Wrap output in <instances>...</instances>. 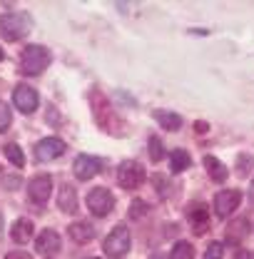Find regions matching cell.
<instances>
[{
	"mask_svg": "<svg viewBox=\"0 0 254 259\" xmlns=\"http://www.w3.org/2000/svg\"><path fill=\"white\" fill-rule=\"evenodd\" d=\"M28 30H30V20L23 13H8V15L0 18V32H3V37L8 42H15V40L25 37Z\"/></svg>",
	"mask_w": 254,
	"mask_h": 259,
	"instance_id": "1",
	"label": "cell"
},
{
	"mask_svg": "<svg viewBox=\"0 0 254 259\" xmlns=\"http://www.w3.org/2000/svg\"><path fill=\"white\" fill-rule=\"evenodd\" d=\"M50 53L43 48V45H28L25 50H23V55H20V65H23V70L28 72V75H40L48 65H50Z\"/></svg>",
	"mask_w": 254,
	"mask_h": 259,
	"instance_id": "2",
	"label": "cell"
},
{
	"mask_svg": "<svg viewBox=\"0 0 254 259\" xmlns=\"http://www.w3.org/2000/svg\"><path fill=\"white\" fill-rule=\"evenodd\" d=\"M130 244H132V239H130L127 227H115V229L107 234V239H105L102 247H105V254H107V257L120 259L130 252Z\"/></svg>",
	"mask_w": 254,
	"mask_h": 259,
	"instance_id": "3",
	"label": "cell"
},
{
	"mask_svg": "<svg viewBox=\"0 0 254 259\" xmlns=\"http://www.w3.org/2000/svg\"><path fill=\"white\" fill-rule=\"evenodd\" d=\"M117 182L122 190H137L145 182V167L140 162H122L117 167Z\"/></svg>",
	"mask_w": 254,
	"mask_h": 259,
	"instance_id": "4",
	"label": "cell"
},
{
	"mask_svg": "<svg viewBox=\"0 0 254 259\" xmlns=\"http://www.w3.org/2000/svg\"><path fill=\"white\" fill-rule=\"evenodd\" d=\"M88 207H90L93 214L105 217V214L112 212V207H115V197H112L110 190H105V187H95V190H90V194H88Z\"/></svg>",
	"mask_w": 254,
	"mask_h": 259,
	"instance_id": "5",
	"label": "cell"
},
{
	"mask_svg": "<svg viewBox=\"0 0 254 259\" xmlns=\"http://www.w3.org/2000/svg\"><path fill=\"white\" fill-rule=\"evenodd\" d=\"M239 202H242V192H239V190H224V192H217V197H215V212H217V217L227 220L232 212H237Z\"/></svg>",
	"mask_w": 254,
	"mask_h": 259,
	"instance_id": "6",
	"label": "cell"
},
{
	"mask_svg": "<svg viewBox=\"0 0 254 259\" xmlns=\"http://www.w3.org/2000/svg\"><path fill=\"white\" fill-rule=\"evenodd\" d=\"M50 192H53V177L50 175H37L28 185V197L35 204H45L50 199Z\"/></svg>",
	"mask_w": 254,
	"mask_h": 259,
	"instance_id": "7",
	"label": "cell"
},
{
	"mask_svg": "<svg viewBox=\"0 0 254 259\" xmlns=\"http://www.w3.org/2000/svg\"><path fill=\"white\" fill-rule=\"evenodd\" d=\"M102 164L105 162L100 160V157H93V155H80L75 164H72V172H75V177L77 180H93L97 172L102 169Z\"/></svg>",
	"mask_w": 254,
	"mask_h": 259,
	"instance_id": "8",
	"label": "cell"
},
{
	"mask_svg": "<svg viewBox=\"0 0 254 259\" xmlns=\"http://www.w3.org/2000/svg\"><path fill=\"white\" fill-rule=\"evenodd\" d=\"M65 150H67V147H65L63 140H58V137H45V140L37 142L35 155H37V160L40 162H50V160H58Z\"/></svg>",
	"mask_w": 254,
	"mask_h": 259,
	"instance_id": "9",
	"label": "cell"
},
{
	"mask_svg": "<svg viewBox=\"0 0 254 259\" xmlns=\"http://www.w3.org/2000/svg\"><path fill=\"white\" fill-rule=\"evenodd\" d=\"M35 249H37L43 257H55V254L60 252V234L53 232V229L40 232V237L35 239Z\"/></svg>",
	"mask_w": 254,
	"mask_h": 259,
	"instance_id": "10",
	"label": "cell"
},
{
	"mask_svg": "<svg viewBox=\"0 0 254 259\" xmlns=\"http://www.w3.org/2000/svg\"><path fill=\"white\" fill-rule=\"evenodd\" d=\"M13 100H15V107L25 115H30L32 110L37 107V93L28 88V85H18L15 93H13Z\"/></svg>",
	"mask_w": 254,
	"mask_h": 259,
	"instance_id": "11",
	"label": "cell"
},
{
	"mask_svg": "<svg viewBox=\"0 0 254 259\" xmlns=\"http://www.w3.org/2000/svg\"><path fill=\"white\" fill-rule=\"evenodd\" d=\"M67 234H70V239L77 242V244H88V242L95 239V229H93V225H88V222H75V225H70Z\"/></svg>",
	"mask_w": 254,
	"mask_h": 259,
	"instance_id": "12",
	"label": "cell"
},
{
	"mask_svg": "<svg viewBox=\"0 0 254 259\" xmlns=\"http://www.w3.org/2000/svg\"><path fill=\"white\" fill-rule=\"evenodd\" d=\"M58 207H60L63 212H67V214H75V212H77V192H75V187H70V185H63V187H60Z\"/></svg>",
	"mask_w": 254,
	"mask_h": 259,
	"instance_id": "13",
	"label": "cell"
},
{
	"mask_svg": "<svg viewBox=\"0 0 254 259\" xmlns=\"http://www.w3.org/2000/svg\"><path fill=\"white\" fill-rule=\"evenodd\" d=\"M249 229H252V225H249V220H234L232 225L227 227V242H232V244H239L247 234H249Z\"/></svg>",
	"mask_w": 254,
	"mask_h": 259,
	"instance_id": "14",
	"label": "cell"
},
{
	"mask_svg": "<svg viewBox=\"0 0 254 259\" xmlns=\"http://www.w3.org/2000/svg\"><path fill=\"white\" fill-rule=\"evenodd\" d=\"M204 169L209 172V177H212L215 182H224V180H227V175H229V172H227V167H224L217 157H212V155H207V157H204Z\"/></svg>",
	"mask_w": 254,
	"mask_h": 259,
	"instance_id": "15",
	"label": "cell"
},
{
	"mask_svg": "<svg viewBox=\"0 0 254 259\" xmlns=\"http://www.w3.org/2000/svg\"><path fill=\"white\" fill-rule=\"evenodd\" d=\"M32 222L30 220H18L15 225H13V229H10V234H13V239L18 242V244H25L28 239L32 237Z\"/></svg>",
	"mask_w": 254,
	"mask_h": 259,
	"instance_id": "16",
	"label": "cell"
},
{
	"mask_svg": "<svg viewBox=\"0 0 254 259\" xmlns=\"http://www.w3.org/2000/svg\"><path fill=\"white\" fill-rule=\"evenodd\" d=\"M190 220H192V227H194V234H204L209 229V214L204 207H194L190 212Z\"/></svg>",
	"mask_w": 254,
	"mask_h": 259,
	"instance_id": "17",
	"label": "cell"
},
{
	"mask_svg": "<svg viewBox=\"0 0 254 259\" xmlns=\"http://www.w3.org/2000/svg\"><path fill=\"white\" fill-rule=\"evenodd\" d=\"M155 117H157L159 125H162L164 130H170V132H175V130L182 127V117H180V115H175V112H164V110H157V112H155Z\"/></svg>",
	"mask_w": 254,
	"mask_h": 259,
	"instance_id": "18",
	"label": "cell"
},
{
	"mask_svg": "<svg viewBox=\"0 0 254 259\" xmlns=\"http://www.w3.org/2000/svg\"><path fill=\"white\" fill-rule=\"evenodd\" d=\"M190 155L185 152V150H175V152H170V167H172V172H182V169H187L190 167Z\"/></svg>",
	"mask_w": 254,
	"mask_h": 259,
	"instance_id": "19",
	"label": "cell"
},
{
	"mask_svg": "<svg viewBox=\"0 0 254 259\" xmlns=\"http://www.w3.org/2000/svg\"><path fill=\"white\" fill-rule=\"evenodd\" d=\"M170 259H194V247L190 242H177L170 252Z\"/></svg>",
	"mask_w": 254,
	"mask_h": 259,
	"instance_id": "20",
	"label": "cell"
},
{
	"mask_svg": "<svg viewBox=\"0 0 254 259\" xmlns=\"http://www.w3.org/2000/svg\"><path fill=\"white\" fill-rule=\"evenodd\" d=\"M3 152H5V157L13 162L15 167H23L25 164V157H23V150L15 145V142H8L5 147H3Z\"/></svg>",
	"mask_w": 254,
	"mask_h": 259,
	"instance_id": "21",
	"label": "cell"
},
{
	"mask_svg": "<svg viewBox=\"0 0 254 259\" xmlns=\"http://www.w3.org/2000/svg\"><path fill=\"white\" fill-rule=\"evenodd\" d=\"M150 157H152V162H159L164 157V150H162L159 137H150Z\"/></svg>",
	"mask_w": 254,
	"mask_h": 259,
	"instance_id": "22",
	"label": "cell"
},
{
	"mask_svg": "<svg viewBox=\"0 0 254 259\" xmlns=\"http://www.w3.org/2000/svg\"><path fill=\"white\" fill-rule=\"evenodd\" d=\"M145 212H147V202L135 199V202H132V207H130V217H132V220H140Z\"/></svg>",
	"mask_w": 254,
	"mask_h": 259,
	"instance_id": "23",
	"label": "cell"
},
{
	"mask_svg": "<svg viewBox=\"0 0 254 259\" xmlns=\"http://www.w3.org/2000/svg\"><path fill=\"white\" fill-rule=\"evenodd\" d=\"M222 254H224L222 242H212V244L207 247V252H204V259H222Z\"/></svg>",
	"mask_w": 254,
	"mask_h": 259,
	"instance_id": "24",
	"label": "cell"
},
{
	"mask_svg": "<svg viewBox=\"0 0 254 259\" xmlns=\"http://www.w3.org/2000/svg\"><path fill=\"white\" fill-rule=\"evenodd\" d=\"M10 107L5 105V102H0V132H5V130L10 127Z\"/></svg>",
	"mask_w": 254,
	"mask_h": 259,
	"instance_id": "25",
	"label": "cell"
},
{
	"mask_svg": "<svg viewBox=\"0 0 254 259\" xmlns=\"http://www.w3.org/2000/svg\"><path fill=\"white\" fill-rule=\"evenodd\" d=\"M252 164H254V160L249 155H239V157H237V172H239V175H247V172L252 169Z\"/></svg>",
	"mask_w": 254,
	"mask_h": 259,
	"instance_id": "26",
	"label": "cell"
},
{
	"mask_svg": "<svg viewBox=\"0 0 254 259\" xmlns=\"http://www.w3.org/2000/svg\"><path fill=\"white\" fill-rule=\"evenodd\" d=\"M0 185H3V187H18V185H20V180H18V177H10V180H5V177H3V180H0Z\"/></svg>",
	"mask_w": 254,
	"mask_h": 259,
	"instance_id": "27",
	"label": "cell"
},
{
	"mask_svg": "<svg viewBox=\"0 0 254 259\" xmlns=\"http://www.w3.org/2000/svg\"><path fill=\"white\" fill-rule=\"evenodd\" d=\"M5 259H32V257L28 254V252H10Z\"/></svg>",
	"mask_w": 254,
	"mask_h": 259,
	"instance_id": "28",
	"label": "cell"
},
{
	"mask_svg": "<svg viewBox=\"0 0 254 259\" xmlns=\"http://www.w3.org/2000/svg\"><path fill=\"white\" fill-rule=\"evenodd\" d=\"M237 259H254V252H239Z\"/></svg>",
	"mask_w": 254,
	"mask_h": 259,
	"instance_id": "29",
	"label": "cell"
},
{
	"mask_svg": "<svg viewBox=\"0 0 254 259\" xmlns=\"http://www.w3.org/2000/svg\"><path fill=\"white\" fill-rule=\"evenodd\" d=\"M249 202H252V207H254V180H252V185H249Z\"/></svg>",
	"mask_w": 254,
	"mask_h": 259,
	"instance_id": "30",
	"label": "cell"
},
{
	"mask_svg": "<svg viewBox=\"0 0 254 259\" xmlns=\"http://www.w3.org/2000/svg\"><path fill=\"white\" fill-rule=\"evenodd\" d=\"M150 259H167V257H164L162 252H155V254H152V257H150Z\"/></svg>",
	"mask_w": 254,
	"mask_h": 259,
	"instance_id": "31",
	"label": "cell"
},
{
	"mask_svg": "<svg viewBox=\"0 0 254 259\" xmlns=\"http://www.w3.org/2000/svg\"><path fill=\"white\" fill-rule=\"evenodd\" d=\"M0 237H3V214H0Z\"/></svg>",
	"mask_w": 254,
	"mask_h": 259,
	"instance_id": "32",
	"label": "cell"
},
{
	"mask_svg": "<svg viewBox=\"0 0 254 259\" xmlns=\"http://www.w3.org/2000/svg\"><path fill=\"white\" fill-rule=\"evenodd\" d=\"M3 58H5V53H3V48H0V60H3Z\"/></svg>",
	"mask_w": 254,
	"mask_h": 259,
	"instance_id": "33",
	"label": "cell"
}]
</instances>
